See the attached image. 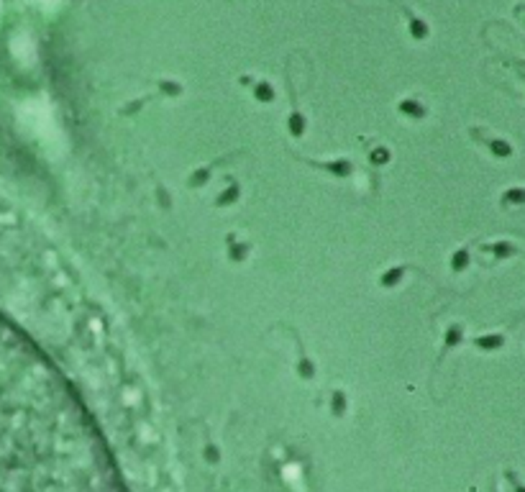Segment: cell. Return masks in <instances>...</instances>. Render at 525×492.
<instances>
[{
	"label": "cell",
	"instance_id": "6da1fadb",
	"mask_svg": "<svg viewBox=\"0 0 525 492\" xmlns=\"http://www.w3.org/2000/svg\"><path fill=\"white\" fill-rule=\"evenodd\" d=\"M0 492H124L65 377L0 315Z\"/></svg>",
	"mask_w": 525,
	"mask_h": 492
},
{
	"label": "cell",
	"instance_id": "7a4b0ae2",
	"mask_svg": "<svg viewBox=\"0 0 525 492\" xmlns=\"http://www.w3.org/2000/svg\"><path fill=\"white\" fill-rule=\"evenodd\" d=\"M515 13H517V16H520V18H523V24H525V6H520V8H515Z\"/></svg>",
	"mask_w": 525,
	"mask_h": 492
}]
</instances>
